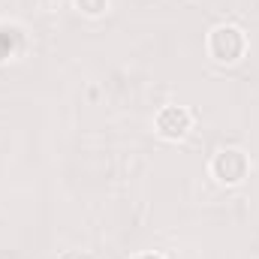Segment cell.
I'll return each instance as SVG.
<instances>
[{"instance_id":"6da1fadb","label":"cell","mask_w":259,"mask_h":259,"mask_svg":"<svg viewBox=\"0 0 259 259\" xmlns=\"http://www.w3.org/2000/svg\"><path fill=\"white\" fill-rule=\"evenodd\" d=\"M205 52L217 66H238L250 55V36L235 21H220L205 36Z\"/></svg>"},{"instance_id":"7a4b0ae2","label":"cell","mask_w":259,"mask_h":259,"mask_svg":"<svg viewBox=\"0 0 259 259\" xmlns=\"http://www.w3.org/2000/svg\"><path fill=\"white\" fill-rule=\"evenodd\" d=\"M253 172V160L244 148L238 145H223L211 154L208 160V175L214 178L217 187H226V190H235L241 187Z\"/></svg>"},{"instance_id":"3957f363","label":"cell","mask_w":259,"mask_h":259,"mask_svg":"<svg viewBox=\"0 0 259 259\" xmlns=\"http://www.w3.org/2000/svg\"><path fill=\"white\" fill-rule=\"evenodd\" d=\"M193 121L196 118L187 106L169 103V106H160V112L154 115V133L163 142H184L193 130Z\"/></svg>"},{"instance_id":"277c9868","label":"cell","mask_w":259,"mask_h":259,"mask_svg":"<svg viewBox=\"0 0 259 259\" xmlns=\"http://www.w3.org/2000/svg\"><path fill=\"white\" fill-rule=\"evenodd\" d=\"M27 52V33L15 21H0V66L18 61Z\"/></svg>"},{"instance_id":"5b68a950","label":"cell","mask_w":259,"mask_h":259,"mask_svg":"<svg viewBox=\"0 0 259 259\" xmlns=\"http://www.w3.org/2000/svg\"><path fill=\"white\" fill-rule=\"evenodd\" d=\"M72 9L84 18H103L112 9V0H72Z\"/></svg>"},{"instance_id":"8992f818","label":"cell","mask_w":259,"mask_h":259,"mask_svg":"<svg viewBox=\"0 0 259 259\" xmlns=\"http://www.w3.org/2000/svg\"><path fill=\"white\" fill-rule=\"evenodd\" d=\"M130 259H169V256H163L157 250H142V253H136V256H130Z\"/></svg>"}]
</instances>
